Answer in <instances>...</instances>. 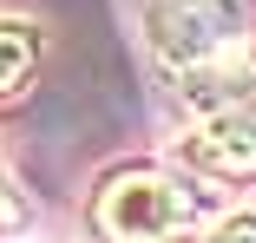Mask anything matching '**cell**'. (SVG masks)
Instances as JSON below:
<instances>
[{"instance_id": "5", "label": "cell", "mask_w": 256, "mask_h": 243, "mask_svg": "<svg viewBox=\"0 0 256 243\" xmlns=\"http://www.w3.org/2000/svg\"><path fill=\"white\" fill-rule=\"evenodd\" d=\"M40 60V33L26 20H0V92H20Z\"/></svg>"}, {"instance_id": "7", "label": "cell", "mask_w": 256, "mask_h": 243, "mask_svg": "<svg viewBox=\"0 0 256 243\" xmlns=\"http://www.w3.org/2000/svg\"><path fill=\"white\" fill-rule=\"evenodd\" d=\"M20 224V198H14V178H7V158H0V230Z\"/></svg>"}, {"instance_id": "3", "label": "cell", "mask_w": 256, "mask_h": 243, "mask_svg": "<svg viewBox=\"0 0 256 243\" xmlns=\"http://www.w3.org/2000/svg\"><path fill=\"white\" fill-rule=\"evenodd\" d=\"M184 99L197 112H256V40H236L230 53L184 72Z\"/></svg>"}, {"instance_id": "6", "label": "cell", "mask_w": 256, "mask_h": 243, "mask_svg": "<svg viewBox=\"0 0 256 243\" xmlns=\"http://www.w3.org/2000/svg\"><path fill=\"white\" fill-rule=\"evenodd\" d=\"M204 243H256V210H236V217H224Z\"/></svg>"}, {"instance_id": "4", "label": "cell", "mask_w": 256, "mask_h": 243, "mask_svg": "<svg viewBox=\"0 0 256 243\" xmlns=\"http://www.w3.org/2000/svg\"><path fill=\"white\" fill-rule=\"evenodd\" d=\"M178 158L197 171H250L256 164V112H197L178 138Z\"/></svg>"}, {"instance_id": "2", "label": "cell", "mask_w": 256, "mask_h": 243, "mask_svg": "<svg viewBox=\"0 0 256 243\" xmlns=\"http://www.w3.org/2000/svg\"><path fill=\"white\" fill-rule=\"evenodd\" d=\"M144 40L164 66L190 72L204 60L230 53L236 40H250V7L243 0H151L144 7Z\"/></svg>"}, {"instance_id": "1", "label": "cell", "mask_w": 256, "mask_h": 243, "mask_svg": "<svg viewBox=\"0 0 256 243\" xmlns=\"http://www.w3.org/2000/svg\"><path fill=\"white\" fill-rule=\"evenodd\" d=\"M197 190L171 171H118L92 204V224L106 243H171L197 224Z\"/></svg>"}]
</instances>
